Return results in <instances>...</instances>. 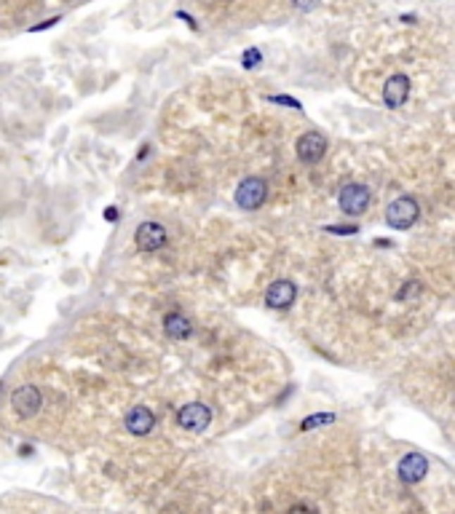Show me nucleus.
Wrapping results in <instances>:
<instances>
[{"label": "nucleus", "instance_id": "39448f33", "mask_svg": "<svg viewBox=\"0 0 455 514\" xmlns=\"http://www.w3.org/2000/svg\"><path fill=\"white\" fill-rule=\"evenodd\" d=\"M294 150H297V158L303 163H319L324 158V153H327V139L319 132H306L297 139Z\"/></svg>", "mask_w": 455, "mask_h": 514}, {"label": "nucleus", "instance_id": "f8f14e48", "mask_svg": "<svg viewBox=\"0 0 455 514\" xmlns=\"http://www.w3.org/2000/svg\"><path fill=\"white\" fill-rule=\"evenodd\" d=\"M163 332H166L172 340H185L193 335V325H190L187 316L174 311V313H166V316H163Z\"/></svg>", "mask_w": 455, "mask_h": 514}, {"label": "nucleus", "instance_id": "6ab92c4d", "mask_svg": "<svg viewBox=\"0 0 455 514\" xmlns=\"http://www.w3.org/2000/svg\"><path fill=\"white\" fill-rule=\"evenodd\" d=\"M330 233H356V225H330Z\"/></svg>", "mask_w": 455, "mask_h": 514}, {"label": "nucleus", "instance_id": "aec40b11", "mask_svg": "<svg viewBox=\"0 0 455 514\" xmlns=\"http://www.w3.org/2000/svg\"><path fill=\"white\" fill-rule=\"evenodd\" d=\"M105 220L116 222V220H118V209H116V206H107V209H105Z\"/></svg>", "mask_w": 455, "mask_h": 514}, {"label": "nucleus", "instance_id": "7ed1b4c3", "mask_svg": "<svg viewBox=\"0 0 455 514\" xmlns=\"http://www.w3.org/2000/svg\"><path fill=\"white\" fill-rule=\"evenodd\" d=\"M266 199H268V185L266 180H260V177H247L239 188H236V203H239L241 209H247V212L260 209L266 203Z\"/></svg>", "mask_w": 455, "mask_h": 514}, {"label": "nucleus", "instance_id": "dca6fc26", "mask_svg": "<svg viewBox=\"0 0 455 514\" xmlns=\"http://www.w3.org/2000/svg\"><path fill=\"white\" fill-rule=\"evenodd\" d=\"M418 292H420V284H418V282H407V284H404V289H399V295H397V298H399V300H410L413 295H418Z\"/></svg>", "mask_w": 455, "mask_h": 514}, {"label": "nucleus", "instance_id": "412c9836", "mask_svg": "<svg viewBox=\"0 0 455 514\" xmlns=\"http://www.w3.org/2000/svg\"><path fill=\"white\" fill-rule=\"evenodd\" d=\"M177 16H180V19H185V22H187V27H190V30H199V25H196V22H193V16H187L185 11H177Z\"/></svg>", "mask_w": 455, "mask_h": 514}, {"label": "nucleus", "instance_id": "423d86ee", "mask_svg": "<svg viewBox=\"0 0 455 514\" xmlns=\"http://www.w3.org/2000/svg\"><path fill=\"white\" fill-rule=\"evenodd\" d=\"M40 405H43V396H40V391L35 389V386H19L16 391L11 394V407L16 410V415H22V418H32L35 413L40 410Z\"/></svg>", "mask_w": 455, "mask_h": 514}, {"label": "nucleus", "instance_id": "ddd939ff", "mask_svg": "<svg viewBox=\"0 0 455 514\" xmlns=\"http://www.w3.org/2000/svg\"><path fill=\"white\" fill-rule=\"evenodd\" d=\"M327 423H335L332 413H316V415H308V418L300 423V429H303V432H311V429H316V426H327Z\"/></svg>", "mask_w": 455, "mask_h": 514}, {"label": "nucleus", "instance_id": "9d476101", "mask_svg": "<svg viewBox=\"0 0 455 514\" xmlns=\"http://www.w3.org/2000/svg\"><path fill=\"white\" fill-rule=\"evenodd\" d=\"M297 298V287L289 282V279H279V282H273V284L268 287L266 292V303L270 308H289Z\"/></svg>", "mask_w": 455, "mask_h": 514}, {"label": "nucleus", "instance_id": "20e7f679", "mask_svg": "<svg viewBox=\"0 0 455 514\" xmlns=\"http://www.w3.org/2000/svg\"><path fill=\"white\" fill-rule=\"evenodd\" d=\"M370 188L367 185H359V182H351L346 188L340 190V196H337V203H340V209L346 212V215H364L367 212V206H370Z\"/></svg>", "mask_w": 455, "mask_h": 514}, {"label": "nucleus", "instance_id": "f3484780", "mask_svg": "<svg viewBox=\"0 0 455 514\" xmlns=\"http://www.w3.org/2000/svg\"><path fill=\"white\" fill-rule=\"evenodd\" d=\"M294 8H300V11H311V8H316L319 6V0H292Z\"/></svg>", "mask_w": 455, "mask_h": 514}, {"label": "nucleus", "instance_id": "2eb2a0df", "mask_svg": "<svg viewBox=\"0 0 455 514\" xmlns=\"http://www.w3.org/2000/svg\"><path fill=\"white\" fill-rule=\"evenodd\" d=\"M270 102H276V105H287V108H292V110H303V105L294 99V96H287V94H273V96H268Z\"/></svg>", "mask_w": 455, "mask_h": 514}, {"label": "nucleus", "instance_id": "0eeeda50", "mask_svg": "<svg viewBox=\"0 0 455 514\" xmlns=\"http://www.w3.org/2000/svg\"><path fill=\"white\" fill-rule=\"evenodd\" d=\"M134 242H137L139 252H158L166 244V228L158 222H142L134 233Z\"/></svg>", "mask_w": 455, "mask_h": 514}, {"label": "nucleus", "instance_id": "1a4fd4ad", "mask_svg": "<svg viewBox=\"0 0 455 514\" xmlns=\"http://www.w3.org/2000/svg\"><path fill=\"white\" fill-rule=\"evenodd\" d=\"M407 96H410V78L404 73L391 75L386 81V86H383V102H386L388 108H401L407 102Z\"/></svg>", "mask_w": 455, "mask_h": 514}, {"label": "nucleus", "instance_id": "a211bd4d", "mask_svg": "<svg viewBox=\"0 0 455 514\" xmlns=\"http://www.w3.org/2000/svg\"><path fill=\"white\" fill-rule=\"evenodd\" d=\"M56 22H62V19H59V16H54V19H46L43 25H35V27H30V32H40V30H49V27H54Z\"/></svg>", "mask_w": 455, "mask_h": 514}, {"label": "nucleus", "instance_id": "9b49d317", "mask_svg": "<svg viewBox=\"0 0 455 514\" xmlns=\"http://www.w3.org/2000/svg\"><path fill=\"white\" fill-rule=\"evenodd\" d=\"M126 432L134 434V437H147V434L156 429V418H153V413L147 410V407H132L129 413H126Z\"/></svg>", "mask_w": 455, "mask_h": 514}, {"label": "nucleus", "instance_id": "f257e3e1", "mask_svg": "<svg viewBox=\"0 0 455 514\" xmlns=\"http://www.w3.org/2000/svg\"><path fill=\"white\" fill-rule=\"evenodd\" d=\"M420 217V206L413 196H399L388 203L386 209V222L394 230H407L415 225V220Z\"/></svg>", "mask_w": 455, "mask_h": 514}, {"label": "nucleus", "instance_id": "6e6552de", "mask_svg": "<svg viewBox=\"0 0 455 514\" xmlns=\"http://www.w3.org/2000/svg\"><path fill=\"white\" fill-rule=\"evenodd\" d=\"M428 472V460L426 456H420V453H407L404 458L399 460V466H397V474H399L401 482H407V485H415V482H420Z\"/></svg>", "mask_w": 455, "mask_h": 514}, {"label": "nucleus", "instance_id": "4468645a", "mask_svg": "<svg viewBox=\"0 0 455 514\" xmlns=\"http://www.w3.org/2000/svg\"><path fill=\"white\" fill-rule=\"evenodd\" d=\"M263 62V54H260V49H247L244 51V56H241V65H244V70H254L257 65Z\"/></svg>", "mask_w": 455, "mask_h": 514}, {"label": "nucleus", "instance_id": "f03ea898", "mask_svg": "<svg viewBox=\"0 0 455 514\" xmlns=\"http://www.w3.org/2000/svg\"><path fill=\"white\" fill-rule=\"evenodd\" d=\"M177 423L185 432H196V434L206 432L209 423H212V410L204 405V402H187L185 407H180Z\"/></svg>", "mask_w": 455, "mask_h": 514}]
</instances>
